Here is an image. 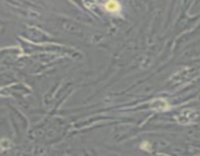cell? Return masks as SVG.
I'll list each match as a JSON object with an SVG mask.
<instances>
[{
  "instance_id": "cell-1",
  "label": "cell",
  "mask_w": 200,
  "mask_h": 156,
  "mask_svg": "<svg viewBox=\"0 0 200 156\" xmlns=\"http://www.w3.org/2000/svg\"><path fill=\"white\" fill-rule=\"evenodd\" d=\"M106 8L109 12H117L119 10V4L114 0H109V1L106 4Z\"/></svg>"
}]
</instances>
